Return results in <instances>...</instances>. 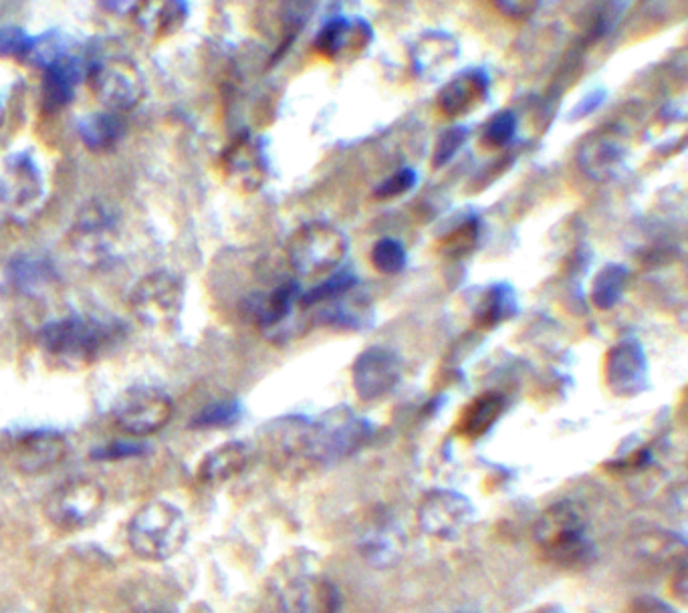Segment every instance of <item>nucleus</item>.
Returning a JSON list of instances; mask_svg holds the SVG:
<instances>
[{
    "label": "nucleus",
    "instance_id": "nucleus-1",
    "mask_svg": "<svg viewBox=\"0 0 688 613\" xmlns=\"http://www.w3.org/2000/svg\"><path fill=\"white\" fill-rule=\"evenodd\" d=\"M533 538L548 564L560 569H586L596 559L589 537V514L577 501H557L539 514Z\"/></svg>",
    "mask_w": 688,
    "mask_h": 613
},
{
    "label": "nucleus",
    "instance_id": "nucleus-2",
    "mask_svg": "<svg viewBox=\"0 0 688 613\" xmlns=\"http://www.w3.org/2000/svg\"><path fill=\"white\" fill-rule=\"evenodd\" d=\"M122 338V327L89 315L50 321L41 331V345L63 367H86L98 362Z\"/></svg>",
    "mask_w": 688,
    "mask_h": 613
},
{
    "label": "nucleus",
    "instance_id": "nucleus-3",
    "mask_svg": "<svg viewBox=\"0 0 688 613\" xmlns=\"http://www.w3.org/2000/svg\"><path fill=\"white\" fill-rule=\"evenodd\" d=\"M188 541L187 514L168 501H151L132 516L127 543L142 561L162 564L184 549Z\"/></svg>",
    "mask_w": 688,
    "mask_h": 613
},
{
    "label": "nucleus",
    "instance_id": "nucleus-4",
    "mask_svg": "<svg viewBox=\"0 0 688 613\" xmlns=\"http://www.w3.org/2000/svg\"><path fill=\"white\" fill-rule=\"evenodd\" d=\"M269 589L277 613H339L341 610L338 586L312 571L297 557L277 567Z\"/></svg>",
    "mask_w": 688,
    "mask_h": 613
},
{
    "label": "nucleus",
    "instance_id": "nucleus-5",
    "mask_svg": "<svg viewBox=\"0 0 688 613\" xmlns=\"http://www.w3.org/2000/svg\"><path fill=\"white\" fill-rule=\"evenodd\" d=\"M372 436V424L351 412L350 408L339 406L336 410L324 413L319 420L309 422V463H341L351 454L362 449Z\"/></svg>",
    "mask_w": 688,
    "mask_h": 613
},
{
    "label": "nucleus",
    "instance_id": "nucleus-6",
    "mask_svg": "<svg viewBox=\"0 0 688 613\" xmlns=\"http://www.w3.org/2000/svg\"><path fill=\"white\" fill-rule=\"evenodd\" d=\"M348 254V237L327 223L303 225L287 242L289 263L300 275L317 276L336 271Z\"/></svg>",
    "mask_w": 688,
    "mask_h": 613
},
{
    "label": "nucleus",
    "instance_id": "nucleus-7",
    "mask_svg": "<svg viewBox=\"0 0 688 613\" xmlns=\"http://www.w3.org/2000/svg\"><path fill=\"white\" fill-rule=\"evenodd\" d=\"M172 416V396L154 386L127 388L113 404V422L129 436H151L170 424Z\"/></svg>",
    "mask_w": 688,
    "mask_h": 613
},
{
    "label": "nucleus",
    "instance_id": "nucleus-8",
    "mask_svg": "<svg viewBox=\"0 0 688 613\" xmlns=\"http://www.w3.org/2000/svg\"><path fill=\"white\" fill-rule=\"evenodd\" d=\"M105 507V490L93 480H74L57 488L45 504L47 521L65 533L95 525Z\"/></svg>",
    "mask_w": 688,
    "mask_h": 613
},
{
    "label": "nucleus",
    "instance_id": "nucleus-9",
    "mask_svg": "<svg viewBox=\"0 0 688 613\" xmlns=\"http://www.w3.org/2000/svg\"><path fill=\"white\" fill-rule=\"evenodd\" d=\"M475 521V507L456 490L437 488L426 492L418 507V523L428 537L454 541Z\"/></svg>",
    "mask_w": 688,
    "mask_h": 613
},
{
    "label": "nucleus",
    "instance_id": "nucleus-10",
    "mask_svg": "<svg viewBox=\"0 0 688 613\" xmlns=\"http://www.w3.org/2000/svg\"><path fill=\"white\" fill-rule=\"evenodd\" d=\"M184 303V285L168 271L150 273L139 281L132 293V307L142 321L166 326L178 319Z\"/></svg>",
    "mask_w": 688,
    "mask_h": 613
},
{
    "label": "nucleus",
    "instance_id": "nucleus-11",
    "mask_svg": "<svg viewBox=\"0 0 688 613\" xmlns=\"http://www.w3.org/2000/svg\"><path fill=\"white\" fill-rule=\"evenodd\" d=\"M91 89L113 113L129 112L144 98V77L138 67L125 59H110L91 69Z\"/></svg>",
    "mask_w": 688,
    "mask_h": 613
},
{
    "label": "nucleus",
    "instance_id": "nucleus-12",
    "mask_svg": "<svg viewBox=\"0 0 688 613\" xmlns=\"http://www.w3.org/2000/svg\"><path fill=\"white\" fill-rule=\"evenodd\" d=\"M402 379V362L388 348H368L351 367V382L362 401H377L390 396Z\"/></svg>",
    "mask_w": 688,
    "mask_h": 613
},
{
    "label": "nucleus",
    "instance_id": "nucleus-13",
    "mask_svg": "<svg viewBox=\"0 0 688 613\" xmlns=\"http://www.w3.org/2000/svg\"><path fill=\"white\" fill-rule=\"evenodd\" d=\"M606 384L618 398H636L648 388V360L636 339H625L608 351Z\"/></svg>",
    "mask_w": 688,
    "mask_h": 613
},
{
    "label": "nucleus",
    "instance_id": "nucleus-14",
    "mask_svg": "<svg viewBox=\"0 0 688 613\" xmlns=\"http://www.w3.org/2000/svg\"><path fill=\"white\" fill-rule=\"evenodd\" d=\"M69 442L55 430H31L14 440L11 458L23 475H45L67 458Z\"/></svg>",
    "mask_w": 688,
    "mask_h": 613
},
{
    "label": "nucleus",
    "instance_id": "nucleus-15",
    "mask_svg": "<svg viewBox=\"0 0 688 613\" xmlns=\"http://www.w3.org/2000/svg\"><path fill=\"white\" fill-rule=\"evenodd\" d=\"M225 174L237 189L255 192L261 189L267 175V160L263 148L249 134L238 136L223 156Z\"/></svg>",
    "mask_w": 688,
    "mask_h": 613
},
{
    "label": "nucleus",
    "instance_id": "nucleus-16",
    "mask_svg": "<svg viewBox=\"0 0 688 613\" xmlns=\"http://www.w3.org/2000/svg\"><path fill=\"white\" fill-rule=\"evenodd\" d=\"M490 77L483 67L464 69L440 89L438 107L444 115H466L488 100Z\"/></svg>",
    "mask_w": 688,
    "mask_h": 613
},
{
    "label": "nucleus",
    "instance_id": "nucleus-17",
    "mask_svg": "<svg viewBox=\"0 0 688 613\" xmlns=\"http://www.w3.org/2000/svg\"><path fill=\"white\" fill-rule=\"evenodd\" d=\"M372 41V26L363 19H346L334 16L329 19L317 37L313 41V49L326 59H339L346 50L363 49Z\"/></svg>",
    "mask_w": 688,
    "mask_h": 613
},
{
    "label": "nucleus",
    "instance_id": "nucleus-18",
    "mask_svg": "<svg viewBox=\"0 0 688 613\" xmlns=\"http://www.w3.org/2000/svg\"><path fill=\"white\" fill-rule=\"evenodd\" d=\"M624 158V141L613 129H600L582 141L577 162L591 180H604L612 174Z\"/></svg>",
    "mask_w": 688,
    "mask_h": 613
},
{
    "label": "nucleus",
    "instance_id": "nucleus-19",
    "mask_svg": "<svg viewBox=\"0 0 688 613\" xmlns=\"http://www.w3.org/2000/svg\"><path fill=\"white\" fill-rule=\"evenodd\" d=\"M406 537L394 519L382 516L368 526L360 541L363 559L374 567H392L401 561Z\"/></svg>",
    "mask_w": 688,
    "mask_h": 613
},
{
    "label": "nucleus",
    "instance_id": "nucleus-20",
    "mask_svg": "<svg viewBox=\"0 0 688 613\" xmlns=\"http://www.w3.org/2000/svg\"><path fill=\"white\" fill-rule=\"evenodd\" d=\"M249 461V446L245 442L230 440V442L216 446L202 458L196 475L204 485H211V487L225 485L235 476L240 475L247 468Z\"/></svg>",
    "mask_w": 688,
    "mask_h": 613
},
{
    "label": "nucleus",
    "instance_id": "nucleus-21",
    "mask_svg": "<svg viewBox=\"0 0 688 613\" xmlns=\"http://www.w3.org/2000/svg\"><path fill=\"white\" fill-rule=\"evenodd\" d=\"M507 410V400L497 391H487L469 404L459 422V430L466 439L476 440L490 432Z\"/></svg>",
    "mask_w": 688,
    "mask_h": 613
},
{
    "label": "nucleus",
    "instance_id": "nucleus-22",
    "mask_svg": "<svg viewBox=\"0 0 688 613\" xmlns=\"http://www.w3.org/2000/svg\"><path fill=\"white\" fill-rule=\"evenodd\" d=\"M77 129L89 150L105 151L124 138L125 122L120 113H89L79 122Z\"/></svg>",
    "mask_w": 688,
    "mask_h": 613
},
{
    "label": "nucleus",
    "instance_id": "nucleus-23",
    "mask_svg": "<svg viewBox=\"0 0 688 613\" xmlns=\"http://www.w3.org/2000/svg\"><path fill=\"white\" fill-rule=\"evenodd\" d=\"M517 295L507 283L490 285L478 300L475 309V323L483 329H493L517 315Z\"/></svg>",
    "mask_w": 688,
    "mask_h": 613
},
{
    "label": "nucleus",
    "instance_id": "nucleus-24",
    "mask_svg": "<svg viewBox=\"0 0 688 613\" xmlns=\"http://www.w3.org/2000/svg\"><path fill=\"white\" fill-rule=\"evenodd\" d=\"M83 76L81 64L74 57H63L57 64L47 67L45 76V98L50 105L63 107L76 95L79 79Z\"/></svg>",
    "mask_w": 688,
    "mask_h": 613
},
{
    "label": "nucleus",
    "instance_id": "nucleus-25",
    "mask_svg": "<svg viewBox=\"0 0 688 613\" xmlns=\"http://www.w3.org/2000/svg\"><path fill=\"white\" fill-rule=\"evenodd\" d=\"M628 276H630V271L625 269L624 264H604L591 283V291H589L591 303L600 311H608V309L616 307L624 295Z\"/></svg>",
    "mask_w": 688,
    "mask_h": 613
},
{
    "label": "nucleus",
    "instance_id": "nucleus-26",
    "mask_svg": "<svg viewBox=\"0 0 688 613\" xmlns=\"http://www.w3.org/2000/svg\"><path fill=\"white\" fill-rule=\"evenodd\" d=\"M300 299V283L297 281H285L259 305V326L264 331H271L273 327H279L289 314L293 303Z\"/></svg>",
    "mask_w": 688,
    "mask_h": 613
},
{
    "label": "nucleus",
    "instance_id": "nucleus-27",
    "mask_svg": "<svg viewBox=\"0 0 688 613\" xmlns=\"http://www.w3.org/2000/svg\"><path fill=\"white\" fill-rule=\"evenodd\" d=\"M112 228L113 216L110 211H105L103 204H95V206L83 208V213L79 214L74 235L79 247L91 251L95 245L100 247V240H105Z\"/></svg>",
    "mask_w": 688,
    "mask_h": 613
},
{
    "label": "nucleus",
    "instance_id": "nucleus-28",
    "mask_svg": "<svg viewBox=\"0 0 688 613\" xmlns=\"http://www.w3.org/2000/svg\"><path fill=\"white\" fill-rule=\"evenodd\" d=\"M356 285H358V276L353 275L351 271H336L324 283H319L317 287L309 288L307 293H303L300 297V305L301 307H313L317 303L338 299V297L346 295Z\"/></svg>",
    "mask_w": 688,
    "mask_h": 613
},
{
    "label": "nucleus",
    "instance_id": "nucleus-29",
    "mask_svg": "<svg viewBox=\"0 0 688 613\" xmlns=\"http://www.w3.org/2000/svg\"><path fill=\"white\" fill-rule=\"evenodd\" d=\"M408 263V254L396 238H380L372 249V264L382 275H398Z\"/></svg>",
    "mask_w": 688,
    "mask_h": 613
},
{
    "label": "nucleus",
    "instance_id": "nucleus-30",
    "mask_svg": "<svg viewBox=\"0 0 688 613\" xmlns=\"http://www.w3.org/2000/svg\"><path fill=\"white\" fill-rule=\"evenodd\" d=\"M240 404L237 400L213 401L204 406L201 412L192 418V428L199 430H211V428H226V425L237 424L240 418Z\"/></svg>",
    "mask_w": 688,
    "mask_h": 613
},
{
    "label": "nucleus",
    "instance_id": "nucleus-31",
    "mask_svg": "<svg viewBox=\"0 0 688 613\" xmlns=\"http://www.w3.org/2000/svg\"><path fill=\"white\" fill-rule=\"evenodd\" d=\"M478 232H481V223L475 214H471L469 218H464L456 230H452L451 235H447V238L442 240V252L449 257H463L475 249Z\"/></svg>",
    "mask_w": 688,
    "mask_h": 613
},
{
    "label": "nucleus",
    "instance_id": "nucleus-32",
    "mask_svg": "<svg viewBox=\"0 0 688 613\" xmlns=\"http://www.w3.org/2000/svg\"><path fill=\"white\" fill-rule=\"evenodd\" d=\"M517 115L514 112L495 113L483 132V144L487 148H503L515 138Z\"/></svg>",
    "mask_w": 688,
    "mask_h": 613
},
{
    "label": "nucleus",
    "instance_id": "nucleus-33",
    "mask_svg": "<svg viewBox=\"0 0 688 613\" xmlns=\"http://www.w3.org/2000/svg\"><path fill=\"white\" fill-rule=\"evenodd\" d=\"M466 138H469V129L463 126H454L442 132V136L438 138L435 154H432L435 166L442 168V166L451 162L452 158L463 148Z\"/></svg>",
    "mask_w": 688,
    "mask_h": 613
},
{
    "label": "nucleus",
    "instance_id": "nucleus-34",
    "mask_svg": "<svg viewBox=\"0 0 688 613\" xmlns=\"http://www.w3.org/2000/svg\"><path fill=\"white\" fill-rule=\"evenodd\" d=\"M416 182H418L416 170H413V168H402L398 172H394L390 178H386V180L374 190V198H377V201L396 198V196H402V194L410 192V190L416 186Z\"/></svg>",
    "mask_w": 688,
    "mask_h": 613
},
{
    "label": "nucleus",
    "instance_id": "nucleus-35",
    "mask_svg": "<svg viewBox=\"0 0 688 613\" xmlns=\"http://www.w3.org/2000/svg\"><path fill=\"white\" fill-rule=\"evenodd\" d=\"M33 37L19 26H0V55H26Z\"/></svg>",
    "mask_w": 688,
    "mask_h": 613
},
{
    "label": "nucleus",
    "instance_id": "nucleus-36",
    "mask_svg": "<svg viewBox=\"0 0 688 613\" xmlns=\"http://www.w3.org/2000/svg\"><path fill=\"white\" fill-rule=\"evenodd\" d=\"M624 613H678L666 601L658 600L654 595H639L628 603Z\"/></svg>",
    "mask_w": 688,
    "mask_h": 613
},
{
    "label": "nucleus",
    "instance_id": "nucleus-37",
    "mask_svg": "<svg viewBox=\"0 0 688 613\" xmlns=\"http://www.w3.org/2000/svg\"><path fill=\"white\" fill-rule=\"evenodd\" d=\"M184 19H187V9L182 4H168V7H162V11L158 14V29L160 33L176 31L184 23Z\"/></svg>",
    "mask_w": 688,
    "mask_h": 613
},
{
    "label": "nucleus",
    "instance_id": "nucleus-38",
    "mask_svg": "<svg viewBox=\"0 0 688 613\" xmlns=\"http://www.w3.org/2000/svg\"><path fill=\"white\" fill-rule=\"evenodd\" d=\"M139 451H144V446L139 444H132V442H113L108 449L98 451V454H93L95 458L101 461H115V458H129V456H136Z\"/></svg>",
    "mask_w": 688,
    "mask_h": 613
},
{
    "label": "nucleus",
    "instance_id": "nucleus-39",
    "mask_svg": "<svg viewBox=\"0 0 688 613\" xmlns=\"http://www.w3.org/2000/svg\"><path fill=\"white\" fill-rule=\"evenodd\" d=\"M604 100H606V91H604V89H598V91L589 93V95H586V98L579 101L576 107H574L572 120H582V117H586L589 113L596 112L601 103H604Z\"/></svg>",
    "mask_w": 688,
    "mask_h": 613
},
{
    "label": "nucleus",
    "instance_id": "nucleus-40",
    "mask_svg": "<svg viewBox=\"0 0 688 613\" xmlns=\"http://www.w3.org/2000/svg\"><path fill=\"white\" fill-rule=\"evenodd\" d=\"M497 9L511 16V19H526L529 14L533 13L538 9L535 2H519V0H509V2H497Z\"/></svg>",
    "mask_w": 688,
    "mask_h": 613
},
{
    "label": "nucleus",
    "instance_id": "nucleus-41",
    "mask_svg": "<svg viewBox=\"0 0 688 613\" xmlns=\"http://www.w3.org/2000/svg\"><path fill=\"white\" fill-rule=\"evenodd\" d=\"M673 593H675L678 600L687 601L688 593V571H687V559L683 557L680 559V564L675 569V576H673Z\"/></svg>",
    "mask_w": 688,
    "mask_h": 613
},
{
    "label": "nucleus",
    "instance_id": "nucleus-42",
    "mask_svg": "<svg viewBox=\"0 0 688 613\" xmlns=\"http://www.w3.org/2000/svg\"><path fill=\"white\" fill-rule=\"evenodd\" d=\"M531 613H565V612H563V608H560V605H543V608H539V610H535V612H531Z\"/></svg>",
    "mask_w": 688,
    "mask_h": 613
},
{
    "label": "nucleus",
    "instance_id": "nucleus-43",
    "mask_svg": "<svg viewBox=\"0 0 688 613\" xmlns=\"http://www.w3.org/2000/svg\"><path fill=\"white\" fill-rule=\"evenodd\" d=\"M138 613H170V612H166V610H144V612H138Z\"/></svg>",
    "mask_w": 688,
    "mask_h": 613
}]
</instances>
